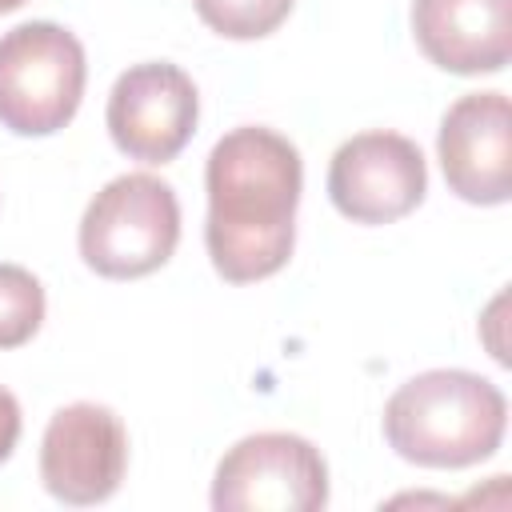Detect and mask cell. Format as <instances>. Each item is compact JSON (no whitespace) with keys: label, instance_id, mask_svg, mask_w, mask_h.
Segmentation results:
<instances>
[{"label":"cell","instance_id":"cell-1","mask_svg":"<svg viewBox=\"0 0 512 512\" xmlns=\"http://www.w3.org/2000/svg\"><path fill=\"white\" fill-rule=\"evenodd\" d=\"M204 188V244L212 268L228 284L276 276L296 244V208L304 188L296 144L260 124L232 128L208 152Z\"/></svg>","mask_w":512,"mask_h":512},{"label":"cell","instance_id":"cell-2","mask_svg":"<svg viewBox=\"0 0 512 512\" xmlns=\"http://www.w3.org/2000/svg\"><path fill=\"white\" fill-rule=\"evenodd\" d=\"M504 392L464 368H432L404 380L384 404L388 448L420 468H468L504 444Z\"/></svg>","mask_w":512,"mask_h":512},{"label":"cell","instance_id":"cell-3","mask_svg":"<svg viewBox=\"0 0 512 512\" xmlns=\"http://www.w3.org/2000/svg\"><path fill=\"white\" fill-rule=\"evenodd\" d=\"M180 244V204L152 172L108 180L84 208L80 256L104 280H140L172 260Z\"/></svg>","mask_w":512,"mask_h":512},{"label":"cell","instance_id":"cell-4","mask_svg":"<svg viewBox=\"0 0 512 512\" xmlns=\"http://www.w3.org/2000/svg\"><path fill=\"white\" fill-rule=\"evenodd\" d=\"M84 44L52 20H28L0 36V124L16 136L60 132L84 100Z\"/></svg>","mask_w":512,"mask_h":512},{"label":"cell","instance_id":"cell-5","mask_svg":"<svg viewBox=\"0 0 512 512\" xmlns=\"http://www.w3.org/2000/svg\"><path fill=\"white\" fill-rule=\"evenodd\" d=\"M328 504V464L296 432L236 440L212 476L216 512H316Z\"/></svg>","mask_w":512,"mask_h":512},{"label":"cell","instance_id":"cell-6","mask_svg":"<svg viewBox=\"0 0 512 512\" xmlns=\"http://www.w3.org/2000/svg\"><path fill=\"white\" fill-rule=\"evenodd\" d=\"M200 96L184 68L168 60L132 64L108 92V136L140 164H168L196 132Z\"/></svg>","mask_w":512,"mask_h":512},{"label":"cell","instance_id":"cell-7","mask_svg":"<svg viewBox=\"0 0 512 512\" xmlns=\"http://www.w3.org/2000/svg\"><path fill=\"white\" fill-rule=\"evenodd\" d=\"M428 192V164L416 140L400 132H360L328 164V196L352 224H392Z\"/></svg>","mask_w":512,"mask_h":512},{"label":"cell","instance_id":"cell-8","mask_svg":"<svg viewBox=\"0 0 512 512\" xmlns=\"http://www.w3.org/2000/svg\"><path fill=\"white\" fill-rule=\"evenodd\" d=\"M128 468V432L124 420L92 400L52 412L40 440V480L44 488L72 508L108 500Z\"/></svg>","mask_w":512,"mask_h":512},{"label":"cell","instance_id":"cell-9","mask_svg":"<svg viewBox=\"0 0 512 512\" xmlns=\"http://www.w3.org/2000/svg\"><path fill=\"white\" fill-rule=\"evenodd\" d=\"M448 188L468 204H508L512 196V112L504 92L460 96L436 136Z\"/></svg>","mask_w":512,"mask_h":512},{"label":"cell","instance_id":"cell-10","mask_svg":"<svg viewBox=\"0 0 512 512\" xmlns=\"http://www.w3.org/2000/svg\"><path fill=\"white\" fill-rule=\"evenodd\" d=\"M412 36L444 72H500L512 60V0H412Z\"/></svg>","mask_w":512,"mask_h":512},{"label":"cell","instance_id":"cell-11","mask_svg":"<svg viewBox=\"0 0 512 512\" xmlns=\"http://www.w3.org/2000/svg\"><path fill=\"white\" fill-rule=\"evenodd\" d=\"M44 324V288L20 264H0V348L28 344Z\"/></svg>","mask_w":512,"mask_h":512},{"label":"cell","instance_id":"cell-12","mask_svg":"<svg viewBox=\"0 0 512 512\" xmlns=\"http://www.w3.org/2000/svg\"><path fill=\"white\" fill-rule=\"evenodd\" d=\"M296 0H192L196 16L228 40H260L276 32Z\"/></svg>","mask_w":512,"mask_h":512},{"label":"cell","instance_id":"cell-13","mask_svg":"<svg viewBox=\"0 0 512 512\" xmlns=\"http://www.w3.org/2000/svg\"><path fill=\"white\" fill-rule=\"evenodd\" d=\"M16 440H20V404L8 388H0V464L12 456Z\"/></svg>","mask_w":512,"mask_h":512},{"label":"cell","instance_id":"cell-14","mask_svg":"<svg viewBox=\"0 0 512 512\" xmlns=\"http://www.w3.org/2000/svg\"><path fill=\"white\" fill-rule=\"evenodd\" d=\"M504 300H508V296L500 292V296L492 300V308H488V320H492V328H496V320H500V312H504ZM488 348H492V356H496L500 364H508V352H504V340H500V336H488Z\"/></svg>","mask_w":512,"mask_h":512},{"label":"cell","instance_id":"cell-15","mask_svg":"<svg viewBox=\"0 0 512 512\" xmlns=\"http://www.w3.org/2000/svg\"><path fill=\"white\" fill-rule=\"evenodd\" d=\"M20 4H28V0H0V12H16Z\"/></svg>","mask_w":512,"mask_h":512}]
</instances>
